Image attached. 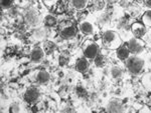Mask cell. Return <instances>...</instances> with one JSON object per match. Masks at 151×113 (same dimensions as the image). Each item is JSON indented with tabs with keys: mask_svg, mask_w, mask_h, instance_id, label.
I'll return each instance as SVG.
<instances>
[{
	"mask_svg": "<svg viewBox=\"0 0 151 113\" xmlns=\"http://www.w3.org/2000/svg\"><path fill=\"white\" fill-rule=\"evenodd\" d=\"M60 34L65 39H72L77 34V27L70 21H63L58 25Z\"/></svg>",
	"mask_w": 151,
	"mask_h": 113,
	"instance_id": "obj_3",
	"label": "cell"
},
{
	"mask_svg": "<svg viewBox=\"0 0 151 113\" xmlns=\"http://www.w3.org/2000/svg\"><path fill=\"white\" fill-rule=\"evenodd\" d=\"M68 61H69V58H68L67 56H65V55H62L60 58V65H65V64L68 63Z\"/></svg>",
	"mask_w": 151,
	"mask_h": 113,
	"instance_id": "obj_22",
	"label": "cell"
},
{
	"mask_svg": "<svg viewBox=\"0 0 151 113\" xmlns=\"http://www.w3.org/2000/svg\"><path fill=\"white\" fill-rule=\"evenodd\" d=\"M57 18L53 15H52V14H48V15L45 17V25L47 26V27H53V26L57 25Z\"/></svg>",
	"mask_w": 151,
	"mask_h": 113,
	"instance_id": "obj_17",
	"label": "cell"
},
{
	"mask_svg": "<svg viewBox=\"0 0 151 113\" xmlns=\"http://www.w3.org/2000/svg\"><path fill=\"white\" fill-rule=\"evenodd\" d=\"M106 110L108 112H115V113L123 112L124 111V106H123L122 102H121L120 100L113 99L108 103Z\"/></svg>",
	"mask_w": 151,
	"mask_h": 113,
	"instance_id": "obj_10",
	"label": "cell"
},
{
	"mask_svg": "<svg viewBox=\"0 0 151 113\" xmlns=\"http://www.w3.org/2000/svg\"><path fill=\"white\" fill-rule=\"evenodd\" d=\"M130 54H131L130 49H129L128 45H126V44H121L120 46L116 49L117 57L121 60H126L130 56Z\"/></svg>",
	"mask_w": 151,
	"mask_h": 113,
	"instance_id": "obj_11",
	"label": "cell"
},
{
	"mask_svg": "<svg viewBox=\"0 0 151 113\" xmlns=\"http://www.w3.org/2000/svg\"><path fill=\"white\" fill-rule=\"evenodd\" d=\"M90 0H72V5L77 10H83L88 6Z\"/></svg>",
	"mask_w": 151,
	"mask_h": 113,
	"instance_id": "obj_15",
	"label": "cell"
},
{
	"mask_svg": "<svg viewBox=\"0 0 151 113\" xmlns=\"http://www.w3.org/2000/svg\"><path fill=\"white\" fill-rule=\"evenodd\" d=\"M122 74H123V71H122V69H121L120 67H118V66L112 67L111 75H112V77H113V78H120L121 76H122Z\"/></svg>",
	"mask_w": 151,
	"mask_h": 113,
	"instance_id": "obj_20",
	"label": "cell"
},
{
	"mask_svg": "<svg viewBox=\"0 0 151 113\" xmlns=\"http://www.w3.org/2000/svg\"><path fill=\"white\" fill-rule=\"evenodd\" d=\"M131 32L134 35V37L141 38L146 34V26L142 22H134L131 25Z\"/></svg>",
	"mask_w": 151,
	"mask_h": 113,
	"instance_id": "obj_8",
	"label": "cell"
},
{
	"mask_svg": "<svg viewBox=\"0 0 151 113\" xmlns=\"http://www.w3.org/2000/svg\"><path fill=\"white\" fill-rule=\"evenodd\" d=\"M94 62H95V64H96V66H97V67H104L105 65H106L107 60H106V58H105L104 55H100V54H98L96 57H95Z\"/></svg>",
	"mask_w": 151,
	"mask_h": 113,
	"instance_id": "obj_19",
	"label": "cell"
},
{
	"mask_svg": "<svg viewBox=\"0 0 151 113\" xmlns=\"http://www.w3.org/2000/svg\"><path fill=\"white\" fill-rule=\"evenodd\" d=\"M103 42L104 45L109 49L116 50L117 48L122 44L121 38L117 32L113 30H107L103 34Z\"/></svg>",
	"mask_w": 151,
	"mask_h": 113,
	"instance_id": "obj_1",
	"label": "cell"
},
{
	"mask_svg": "<svg viewBox=\"0 0 151 113\" xmlns=\"http://www.w3.org/2000/svg\"><path fill=\"white\" fill-rule=\"evenodd\" d=\"M90 68V61L86 57L79 58L76 62V69L79 72H86Z\"/></svg>",
	"mask_w": 151,
	"mask_h": 113,
	"instance_id": "obj_12",
	"label": "cell"
},
{
	"mask_svg": "<svg viewBox=\"0 0 151 113\" xmlns=\"http://www.w3.org/2000/svg\"><path fill=\"white\" fill-rule=\"evenodd\" d=\"M145 2V5L147 7H149V8H151V0H144Z\"/></svg>",
	"mask_w": 151,
	"mask_h": 113,
	"instance_id": "obj_24",
	"label": "cell"
},
{
	"mask_svg": "<svg viewBox=\"0 0 151 113\" xmlns=\"http://www.w3.org/2000/svg\"><path fill=\"white\" fill-rule=\"evenodd\" d=\"M126 67H127V69L130 73L134 74V75H137L144 68V60L140 58L139 56H137V55L129 56L126 59Z\"/></svg>",
	"mask_w": 151,
	"mask_h": 113,
	"instance_id": "obj_2",
	"label": "cell"
},
{
	"mask_svg": "<svg viewBox=\"0 0 151 113\" xmlns=\"http://www.w3.org/2000/svg\"><path fill=\"white\" fill-rule=\"evenodd\" d=\"M45 58V50L40 46H35L30 52V60L32 63L37 64L40 63Z\"/></svg>",
	"mask_w": 151,
	"mask_h": 113,
	"instance_id": "obj_7",
	"label": "cell"
},
{
	"mask_svg": "<svg viewBox=\"0 0 151 113\" xmlns=\"http://www.w3.org/2000/svg\"><path fill=\"white\" fill-rule=\"evenodd\" d=\"M142 23L146 26V28L151 27V9L144 12L142 16Z\"/></svg>",
	"mask_w": 151,
	"mask_h": 113,
	"instance_id": "obj_18",
	"label": "cell"
},
{
	"mask_svg": "<svg viewBox=\"0 0 151 113\" xmlns=\"http://www.w3.org/2000/svg\"><path fill=\"white\" fill-rule=\"evenodd\" d=\"M84 56L89 60L95 59V57L99 54V46L96 42L92 40H86L82 45Z\"/></svg>",
	"mask_w": 151,
	"mask_h": 113,
	"instance_id": "obj_4",
	"label": "cell"
},
{
	"mask_svg": "<svg viewBox=\"0 0 151 113\" xmlns=\"http://www.w3.org/2000/svg\"><path fill=\"white\" fill-rule=\"evenodd\" d=\"M91 4H92V8H93L94 10H97V11L103 10L107 5L106 0H92Z\"/></svg>",
	"mask_w": 151,
	"mask_h": 113,
	"instance_id": "obj_16",
	"label": "cell"
},
{
	"mask_svg": "<svg viewBox=\"0 0 151 113\" xmlns=\"http://www.w3.org/2000/svg\"><path fill=\"white\" fill-rule=\"evenodd\" d=\"M128 47L130 49L131 54L133 55H138L141 52H143L145 47V43L143 40H141L140 38L134 37L132 39H130V41L128 42Z\"/></svg>",
	"mask_w": 151,
	"mask_h": 113,
	"instance_id": "obj_5",
	"label": "cell"
},
{
	"mask_svg": "<svg viewBox=\"0 0 151 113\" xmlns=\"http://www.w3.org/2000/svg\"><path fill=\"white\" fill-rule=\"evenodd\" d=\"M150 107H151V100H150Z\"/></svg>",
	"mask_w": 151,
	"mask_h": 113,
	"instance_id": "obj_26",
	"label": "cell"
},
{
	"mask_svg": "<svg viewBox=\"0 0 151 113\" xmlns=\"http://www.w3.org/2000/svg\"><path fill=\"white\" fill-rule=\"evenodd\" d=\"M25 21L30 26H36L40 23V14L33 9L28 10L25 14Z\"/></svg>",
	"mask_w": 151,
	"mask_h": 113,
	"instance_id": "obj_9",
	"label": "cell"
},
{
	"mask_svg": "<svg viewBox=\"0 0 151 113\" xmlns=\"http://www.w3.org/2000/svg\"><path fill=\"white\" fill-rule=\"evenodd\" d=\"M79 28H80V30H81L82 32L84 33V34H86V35L93 34L94 31H95L94 25L90 22V21H87V20L82 21V22L80 23V25H79Z\"/></svg>",
	"mask_w": 151,
	"mask_h": 113,
	"instance_id": "obj_14",
	"label": "cell"
},
{
	"mask_svg": "<svg viewBox=\"0 0 151 113\" xmlns=\"http://www.w3.org/2000/svg\"><path fill=\"white\" fill-rule=\"evenodd\" d=\"M23 97L25 102H27L28 104H35L40 97V92L38 90V88L32 86V87H29L26 89V91L24 92Z\"/></svg>",
	"mask_w": 151,
	"mask_h": 113,
	"instance_id": "obj_6",
	"label": "cell"
},
{
	"mask_svg": "<svg viewBox=\"0 0 151 113\" xmlns=\"http://www.w3.org/2000/svg\"><path fill=\"white\" fill-rule=\"evenodd\" d=\"M36 82L40 85H45V84H47L50 80V74L48 73L47 70H40L38 71V73L36 74L35 76Z\"/></svg>",
	"mask_w": 151,
	"mask_h": 113,
	"instance_id": "obj_13",
	"label": "cell"
},
{
	"mask_svg": "<svg viewBox=\"0 0 151 113\" xmlns=\"http://www.w3.org/2000/svg\"><path fill=\"white\" fill-rule=\"evenodd\" d=\"M13 0H0V4L3 9H9L12 6Z\"/></svg>",
	"mask_w": 151,
	"mask_h": 113,
	"instance_id": "obj_21",
	"label": "cell"
},
{
	"mask_svg": "<svg viewBox=\"0 0 151 113\" xmlns=\"http://www.w3.org/2000/svg\"><path fill=\"white\" fill-rule=\"evenodd\" d=\"M108 1H111V2H115V1H117V0H108Z\"/></svg>",
	"mask_w": 151,
	"mask_h": 113,
	"instance_id": "obj_25",
	"label": "cell"
},
{
	"mask_svg": "<svg viewBox=\"0 0 151 113\" xmlns=\"http://www.w3.org/2000/svg\"><path fill=\"white\" fill-rule=\"evenodd\" d=\"M19 107H18V105L17 104H11L10 105V108H9V112H18L19 111Z\"/></svg>",
	"mask_w": 151,
	"mask_h": 113,
	"instance_id": "obj_23",
	"label": "cell"
}]
</instances>
